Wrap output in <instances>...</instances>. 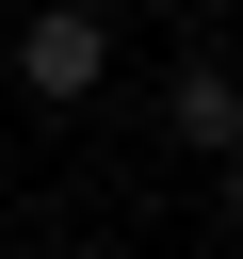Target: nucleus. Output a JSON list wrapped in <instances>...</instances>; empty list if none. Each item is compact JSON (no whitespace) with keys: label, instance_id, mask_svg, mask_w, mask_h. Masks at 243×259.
Returning <instances> with one entry per match:
<instances>
[{"label":"nucleus","instance_id":"1","mask_svg":"<svg viewBox=\"0 0 243 259\" xmlns=\"http://www.w3.org/2000/svg\"><path fill=\"white\" fill-rule=\"evenodd\" d=\"M97 81H113V16H97V0H32V16H16V97L81 113Z\"/></svg>","mask_w":243,"mask_h":259},{"label":"nucleus","instance_id":"2","mask_svg":"<svg viewBox=\"0 0 243 259\" xmlns=\"http://www.w3.org/2000/svg\"><path fill=\"white\" fill-rule=\"evenodd\" d=\"M162 130L227 162V146H243V81H227V65H178V81H162Z\"/></svg>","mask_w":243,"mask_h":259},{"label":"nucleus","instance_id":"3","mask_svg":"<svg viewBox=\"0 0 243 259\" xmlns=\"http://www.w3.org/2000/svg\"><path fill=\"white\" fill-rule=\"evenodd\" d=\"M227 210H243V146H227Z\"/></svg>","mask_w":243,"mask_h":259}]
</instances>
